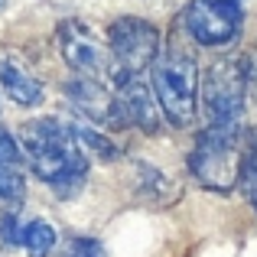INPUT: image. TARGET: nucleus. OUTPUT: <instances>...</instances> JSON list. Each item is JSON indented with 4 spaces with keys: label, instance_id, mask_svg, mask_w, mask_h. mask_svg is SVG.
Returning <instances> with one entry per match:
<instances>
[{
    "label": "nucleus",
    "instance_id": "f257e3e1",
    "mask_svg": "<svg viewBox=\"0 0 257 257\" xmlns=\"http://www.w3.org/2000/svg\"><path fill=\"white\" fill-rule=\"evenodd\" d=\"M20 150L43 182H49L59 199L78 195L88 173L85 147L78 144L72 124L56 117H36L20 127Z\"/></svg>",
    "mask_w": 257,
    "mask_h": 257
},
{
    "label": "nucleus",
    "instance_id": "f03ea898",
    "mask_svg": "<svg viewBox=\"0 0 257 257\" xmlns=\"http://www.w3.org/2000/svg\"><path fill=\"white\" fill-rule=\"evenodd\" d=\"M153 94L173 127H189L199 117V65L189 52L166 49L153 59Z\"/></svg>",
    "mask_w": 257,
    "mask_h": 257
},
{
    "label": "nucleus",
    "instance_id": "7ed1b4c3",
    "mask_svg": "<svg viewBox=\"0 0 257 257\" xmlns=\"http://www.w3.org/2000/svg\"><path fill=\"white\" fill-rule=\"evenodd\" d=\"M189 173L202 189L231 192L241 173V127L208 124L189 153Z\"/></svg>",
    "mask_w": 257,
    "mask_h": 257
},
{
    "label": "nucleus",
    "instance_id": "20e7f679",
    "mask_svg": "<svg viewBox=\"0 0 257 257\" xmlns=\"http://www.w3.org/2000/svg\"><path fill=\"white\" fill-rule=\"evenodd\" d=\"M202 107L208 124H238L247 107V82L241 59H215L202 75Z\"/></svg>",
    "mask_w": 257,
    "mask_h": 257
},
{
    "label": "nucleus",
    "instance_id": "39448f33",
    "mask_svg": "<svg viewBox=\"0 0 257 257\" xmlns=\"http://www.w3.org/2000/svg\"><path fill=\"white\" fill-rule=\"evenodd\" d=\"M182 26L199 46H228L241 36L244 10L238 0H192L182 10Z\"/></svg>",
    "mask_w": 257,
    "mask_h": 257
},
{
    "label": "nucleus",
    "instance_id": "423d86ee",
    "mask_svg": "<svg viewBox=\"0 0 257 257\" xmlns=\"http://www.w3.org/2000/svg\"><path fill=\"white\" fill-rule=\"evenodd\" d=\"M107 49L117 69L144 75L160 56V30L140 17H120L107 30Z\"/></svg>",
    "mask_w": 257,
    "mask_h": 257
},
{
    "label": "nucleus",
    "instance_id": "0eeeda50",
    "mask_svg": "<svg viewBox=\"0 0 257 257\" xmlns=\"http://www.w3.org/2000/svg\"><path fill=\"white\" fill-rule=\"evenodd\" d=\"M59 49H62L65 65H69L75 75L101 78V82L111 78V69H114L111 49L88 30L82 20H65V23L59 26Z\"/></svg>",
    "mask_w": 257,
    "mask_h": 257
},
{
    "label": "nucleus",
    "instance_id": "6e6552de",
    "mask_svg": "<svg viewBox=\"0 0 257 257\" xmlns=\"http://www.w3.org/2000/svg\"><path fill=\"white\" fill-rule=\"evenodd\" d=\"M65 94H69V101L75 104V111L82 114V117H88L91 124L111 127V131L131 127V117H127L117 91H114L107 82H101V78L75 75V78H69V85H65Z\"/></svg>",
    "mask_w": 257,
    "mask_h": 257
},
{
    "label": "nucleus",
    "instance_id": "1a4fd4ad",
    "mask_svg": "<svg viewBox=\"0 0 257 257\" xmlns=\"http://www.w3.org/2000/svg\"><path fill=\"white\" fill-rule=\"evenodd\" d=\"M107 85L117 91V98H120V104H124V111H127V117H131L134 127H140L144 134H160V127H163V111H160V101H157V94H153V88L144 82V75L124 72V69L114 65Z\"/></svg>",
    "mask_w": 257,
    "mask_h": 257
},
{
    "label": "nucleus",
    "instance_id": "9d476101",
    "mask_svg": "<svg viewBox=\"0 0 257 257\" xmlns=\"http://www.w3.org/2000/svg\"><path fill=\"white\" fill-rule=\"evenodd\" d=\"M0 88L20 107H33L43 101V85L33 72H26L17 59H0Z\"/></svg>",
    "mask_w": 257,
    "mask_h": 257
},
{
    "label": "nucleus",
    "instance_id": "9b49d317",
    "mask_svg": "<svg viewBox=\"0 0 257 257\" xmlns=\"http://www.w3.org/2000/svg\"><path fill=\"white\" fill-rule=\"evenodd\" d=\"M20 244L26 247V254H30V257H49L52 251H56V228H52L49 221L36 218V221H30V225L23 228Z\"/></svg>",
    "mask_w": 257,
    "mask_h": 257
},
{
    "label": "nucleus",
    "instance_id": "f8f14e48",
    "mask_svg": "<svg viewBox=\"0 0 257 257\" xmlns=\"http://www.w3.org/2000/svg\"><path fill=\"white\" fill-rule=\"evenodd\" d=\"M137 173H140V182H137V189H140L144 195H150V202L163 205V202H170L173 195H176L173 182L166 179V176L160 173L157 166H150V163H144V160H137Z\"/></svg>",
    "mask_w": 257,
    "mask_h": 257
},
{
    "label": "nucleus",
    "instance_id": "ddd939ff",
    "mask_svg": "<svg viewBox=\"0 0 257 257\" xmlns=\"http://www.w3.org/2000/svg\"><path fill=\"white\" fill-rule=\"evenodd\" d=\"M69 124H72V131H75L78 144L88 147L91 153H98L101 160H114V157H117V147L98 131V124H91V120H69Z\"/></svg>",
    "mask_w": 257,
    "mask_h": 257
},
{
    "label": "nucleus",
    "instance_id": "4468645a",
    "mask_svg": "<svg viewBox=\"0 0 257 257\" xmlns=\"http://www.w3.org/2000/svg\"><path fill=\"white\" fill-rule=\"evenodd\" d=\"M238 186L247 195H257V131H251L244 150H241V173H238Z\"/></svg>",
    "mask_w": 257,
    "mask_h": 257
},
{
    "label": "nucleus",
    "instance_id": "2eb2a0df",
    "mask_svg": "<svg viewBox=\"0 0 257 257\" xmlns=\"http://www.w3.org/2000/svg\"><path fill=\"white\" fill-rule=\"evenodd\" d=\"M20 163H23V150H20L17 137H10V134L0 127V166H7V170H20Z\"/></svg>",
    "mask_w": 257,
    "mask_h": 257
},
{
    "label": "nucleus",
    "instance_id": "dca6fc26",
    "mask_svg": "<svg viewBox=\"0 0 257 257\" xmlns=\"http://www.w3.org/2000/svg\"><path fill=\"white\" fill-rule=\"evenodd\" d=\"M62 257H107V251H104V244L94 241V238H72L69 244H65Z\"/></svg>",
    "mask_w": 257,
    "mask_h": 257
},
{
    "label": "nucleus",
    "instance_id": "f3484780",
    "mask_svg": "<svg viewBox=\"0 0 257 257\" xmlns=\"http://www.w3.org/2000/svg\"><path fill=\"white\" fill-rule=\"evenodd\" d=\"M0 199H7V202L23 199V176H20L17 170L0 166Z\"/></svg>",
    "mask_w": 257,
    "mask_h": 257
},
{
    "label": "nucleus",
    "instance_id": "a211bd4d",
    "mask_svg": "<svg viewBox=\"0 0 257 257\" xmlns=\"http://www.w3.org/2000/svg\"><path fill=\"white\" fill-rule=\"evenodd\" d=\"M244 62V82H247V98L254 101V107H257V46L251 52H247V59H241Z\"/></svg>",
    "mask_w": 257,
    "mask_h": 257
},
{
    "label": "nucleus",
    "instance_id": "6ab92c4d",
    "mask_svg": "<svg viewBox=\"0 0 257 257\" xmlns=\"http://www.w3.org/2000/svg\"><path fill=\"white\" fill-rule=\"evenodd\" d=\"M0 231H4V241H10V244H20V238H23V231L17 228V215H4Z\"/></svg>",
    "mask_w": 257,
    "mask_h": 257
},
{
    "label": "nucleus",
    "instance_id": "aec40b11",
    "mask_svg": "<svg viewBox=\"0 0 257 257\" xmlns=\"http://www.w3.org/2000/svg\"><path fill=\"white\" fill-rule=\"evenodd\" d=\"M254 212H257V195H254Z\"/></svg>",
    "mask_w": 257,
    "mask_h": 257
}]
</instances>
